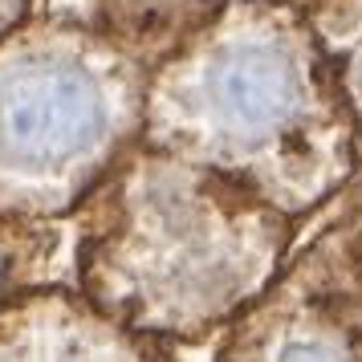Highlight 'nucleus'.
<instances>
[{
	"label": "nucleus",
	"instance_id": "nucleus-9",
	"mask_svg": "<svg viewBox=\"0 0 362 362\" xmlns=\"http://www.w3.org/2000/svg\"><path fill=\"white\" fill-rule=\"evenodd\" d=\"M29 17H33V0H0V33L17 29Z\"/></svg>",
	"mask_w": 362,
	"mask_h": 362
},
{
	"label": "nucleus",
	"instance_id": "nucleus-1",
	"mask_svg": "<svg viewBox=\"0 0 362 362\" xmlns=\"http://www.w3.org/2000/svg\"><path fill=\"white\" fill-rule=\"evenodd\" d=\"M143 143L220 171L289 220L362 180L354 115L289 0H216L151 69Z\"/></svg>",
	"mask_w": 362,
	"mask_h": 362
},
{
	"label": "nucleus",
	"instance_id": "nucleus-8",
	"mask_svg": "<svg viewBox=\"0 0 362 362\" xmlns=\"http://www.w3.org/2000/svg\"><path fill=\"white\" fill-rule=\"evenodd\" d=\"M53 252H57V224H37L0 212V310L13 297L45 285Z\"/></svg>",
	"mask_w": 362,
	"mask_h": 362
},
{
	"label": "nucleus",
	"instance_id": "nucleus-3",
	"mask_svg": "<svg viewBox=\"0 0 362 362\" xmlns=\"http://www.w3.org/2000/svg\"><path fill=\"white\" fill-rule=\"evenodd\" d=\"M155 53L62 17L0 33V212L57 224L143 139Z\"/></svg>",
	"mask_w": 362,
	"mask_h": 362
},
{
	"label": "nucleus",
	"instance_id": "nucleus-7",
	"mask_svg": "<svg viewBox=\"0 0 362 362\" xmlns=\"http://www.w3.org/2000/svg\"><path fill=\"white\" fill-rule=\"evenodd\" d=\"M216 0H106V29L163 57Z\"/></svg>",
	"mask_w": 362,
	"mask_h": 362
},
{
	"label": "nucleus",
	"instance_id": "nucleus-6",
	"mask_svg": "<svg viewBox=\"0 0 362 362\" xmlns=\"http://www.w3.org/2000/svg\"><path fill=\"white\" fill-rule=\"evenodd\" d=\"M301 13L326 49V62L342 86V98L354 115L362 143V0H305Z\"/></svg>",
	"mask_w": 362,
	"mask_h": 362
},
{
	"label": "nucleus",
	"instance_id": "nucleus-4",
	"mask_svg": "<svg viewBox=\"0 0 362 362\" xmlns=\"http://www.w3.org/2000/svg\"><path fill=\"white\" fill-rule=\"evenodd\" d=\"M216 362H362V180L224 329Z\"/></svg>",
	"mask_w": 362,
	"mask_h": 362
},
{
	"label": "nucleus",
	"instance_id": "nucleus-2",
	"mask_svg": "<svg viewBox=\"0 0 362 362\" xmlns=\"http://www.w3.org/2000/svg\"><path fill=\"white\" fill-rule=\"evenodd\" d=\"M78 293L159 342L228 329L281 277L297 220L220 171L134 143L69 216Z\"/></svg>",
	"mask_w": 362,
	"mask_h": 362
},
{
	"label": "nucleus",
	"instance_id": "nucleus-5",
	"mask_svg": "<svg viewBox=\"0 0 362 362\" xmlns=\"http://www.w3.org/2000/svg\"><path fill=\"white\" fill-rule=\"evenodd\" d=\"M0 362H171V350L110 322L78 289L37 285L0 310Z\"/></svg>",
	"mask_w": 362,
	"mask_h": 362
}]
</instances>
